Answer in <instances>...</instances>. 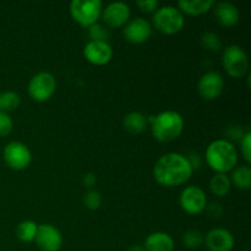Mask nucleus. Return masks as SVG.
Segmentation results:
<instances>
[{
	"label": "nucleus",
	"instance_id": "6e6552de",
	"mask_svg": "<svg viewBox=\"0 0 251 251\" xmlns=\"http://www.w3.org/2000/svg\"><path fill=\"white\" fill-rule=\"evenodd\" d=\"M2 157L5 164L12 171H24L32 161L29 149L20 141L9 142L2 151Z\"/></svg>",
	"mask_w": 251,
	"mask_h": 251
},
{
	"label": "nucleus",
	"instance_id": "20e7f679",
	"mask_svg": "<svg viewBox=\"0 0 251 251\" xmlns=\"http://www.w3.org/2000/svg\"><path fill=\"white\" fill-rule=\"evenodd\" d=\"M102 2L100 0H73L70 15L76 24L83 28H90L102 16Z\"/></svg>",
	"mask_w": 251,
	"mask_h": 251
},
{
	"label": "nucleus",
	"instance_id": "c85d7f7f",
	"mask_svg": "<svg viewBox=\"0 0 251 251\" xmlns=\"http://www.w3.org/2000/svg\"><path fill=\"white\" fill-rule=\"evenodd\" d=\"M240 150L242 154L248 163H251V132L248 130L245 134H243L240 140Z\"/></svg>",
	"mask_w": 251,
	"mask_h": 251
},
{
	"label": "nucleus",
	"instance_id": "393cba45",
	"mask_svg": "<svg viewBox=\"0 0 251 251\" xmlns=\"http://www.w3.org/2000/svg\"><path fill=\"white\" fill-rule=\"evenodd\" d=\"M201 46L208 51H218L222 48V41H221L220 36L213 32H205L202 33L200 38Z\"/></svg>",
	"mask_w": 251,
	"mask_h": 251
},
{
	"label": "nucleus",
	"instance_id": "f257e3e1",
	"mask_svg": "<svg viewBox=\"0 0 251 251\" xmlns=\"http://www.w3.org/2000/svg\"><path fill=\"white\" fill-rule=\"evenodd\" d=\"M188 157L176 152L163 154L153 167V178L159 185L173 188L185 184L193 174Z\"/></svg>",
	"mask_w": 251,
	"mask_h": 251
},
{
	"label": "nucleus",
	"instance_id": "473e14b6",
	"mask_svg": "<svg viewBox=\"0 0 251 251\" xmlns=\"http://www.w3.org/2000/svg\"><path fill=\"white\" fill-rule=\"evenodd\" d=\"M127 251H145V249H144V247H142V245L135 244V245H131V247L127 249Z\"/></svg>",
	"mask_w": 251,
	"mask_h": 251
},
{
	"label": "nucleus",
	"instance_id": "dca6fc26",
	"mask_svg": "<svg viewBox=\"0 0 251 251\" xmlns=\"http://www.w3.org/2000/svg\"><path fill=\"white\" fill-rule=\"evenodd\" d=\"M215 16L218 24L225 27H233L239 22L240 12L234 4L229 1L218 2L215 7Z\"/></svg>",
	"mask_w": 251,
	"mask_h": 251
},
{
	"label": "nucleus",
	"instance_id": "4468645a",
	"mask_svg": "<svg viewBox=\"0 0 251 251\" xmlns=\"http://www.w3.org/2000/svg\"><path fill=\"white\" fill-rule=\"evenodd\" d=\"M208 251H232L235 240L232 233L225 228H213L203 237Z\"/></svg>",
	"mask_w": 251,
	"mask_h": 251
},
{
	"label": "nucleus",
	"instance_id": "bb28decb",
	"mask_svg": "<svg viewBox=\"0 0 251 251\" xmlns=\"http://www.w3.org/2000/svg\"><path fill=\"white\" fill-rule=\"evenodd\" d=\"M83 205L86 206V208H88L91 211L98 210L100 207V205H102V196H100V194L97 190L90 189L83 195Z\"/></svg>",
	"mask_w": 251,
	"mask_h": 251
},
{
	"label": "nucleus",
	"instance_id": "aec40b11",
	"mask_svg": "<svg viewBox=\"0 0 251 251\" xmlns=\"http://www.w3.org/2000/svg\"><path fill=\"white\" fill-rule=\"evenodd\" d=\"M230 179L227 174L216 173L210 180V190L217 198H225L230 191Z\"/></svg>",
	"mask_w": 251,
	"mask_h": 251
},
{
	"label": "nucleus",
	"instance_id": "412c9836",
	"mask_svg": "<svg viewBox=\"0 0 251 251\" xmlns=\"http://www.w3.org/2000/svg\"><path fill=\"white\" fill-rule=\"evenodd\" d=\"M230 183L240 190H249L251 188V168L249 166H240L233 169Z\"/></svg>",
	"mask_w": 251,
	"mask_h": 251
},
{
	"label": "nucleus",
	"instance_id": "f03ea898",
	"mask_svg": "<svg viewBox=\"0 0 251 251\" xmlns=\"http://www.w3.org/2000/svg\"><path fill=\"white\" fill-rule=\"evenodd\" d=\"M206 162L216 173L227 174L238 163V152L234 145L225 139L215 140L206 149Z\"/></svg>",
	"mask_w": 251,
	"mask_h": 251
},
{
	"label": "nucleus",
	"instance_id": "423d86ee",
	"mask_svg": "<svg viewBox=\"0 0 251 251\" xmlns=\"http://www.w3.org/2000/svg\"><path fill=\"white\" fill-rule=\"evenodd\" d=\"M222 63L225 70L233 78L243 77L248 73V69H249L248 54L238 44L228 46L223 50Z\"/></svg>",
	"mask_w": 251,
	"mask_h": 251
},
{
	"label": "nucleus",
	"instance_id": "f3484780",
	"mask_svg": "<svg viewBox=\"0 0 251 251\" xmlns=\"http://www.w3.org/2000/svg\"><path fill=\"white\" fill-rule=\"evenodd\" d=\"M176 244L168 233L154 232L145 240V251H174Z\"/></svg>",
	"mask_w": 251,
	"mask_h": 251
},
{
	"label": "nucleus",
	"instance_id": "9b49d317",
	"mask_svg": "<svg viewBox=\"0 0 251 251\" xmlns=\"http://www.w3.org/2000/svg\"><path fill=\"white\" fill-rule=\"evenodd\" d=\"M131 11L129 5L122 1L110 2L102 11V20L108 28H119L129 22Z\"/></svg>",
	"mask_w": 251,
	"mask_h": 251
},
{
	"label": "nucleus",
	"instance_id": "7ed1b4c3",
	"mask_svg": "<svg viewBox=\"0 0 251 251\" xmlns=\"http://www.w3.org/2000/svg\"><path fill=\"white\" fill-rule=\"evenodd\" d=\"M152 135L159 142H172L184 130V119L176 110H164L149 119Z\"/></svg>",
	"mask_w": 251,
	"mask_h": 251
},
{
	"label": "nucleus",
	"instance_id": "7c9ffc66",
	"mask_svg": "<svg viewBox=\"0 0 251 251\" xmlns=\"http://www.w3.org/2000/svg\"><path fill=\"white\" fill-rule=\"evenodd\" d=\"M205 210L207 211L208 216L212 218H220L221 216L223 215L222 207H221V205H218V203H211V205L206 206Z\"/></svg>",
	"mask_w": 251,
	"mask_h": 251
},
{
	"label": "nucleus",
	"instance_id": "a211bd4d",
	"mask_svg": "<svg viewBox=\"0 0 251 251\" xmlns=\"http://www.w3.org/2000/svg\"><path fill=\"white\" fill-rule=\"evenodd\" d=\"M213 5V0H181L178 2V9L183 15L199 16L210 11Z\"/></svg>",
	"mask_w": 251,
	"mask_h": 251
},
{
	"label": "nucleus",
	"instance_id": "6ab92c4d",
	"mask_svg": "<svg viewBox=\"0 0 251 251\" xmlns=\"http://www.w3.org/2000/svg\"><path fill=\"white\" fill-rule=\"evenodd\" d=\"M123 125H124V129L127 132L139 135L147 129V126H149V119L142 113L131 112L125 115Z\"/></svg>",
	"mask_w": 251,
	"mask_h": 251
},
{
	"label": "nucleus",
	"instance_id": "ddd939ff",
	"mask_svg": "<svg viewBox=\"0 0 251 251\" xmlns=\"http://www.w3.org/2000/svg\"><path fill=\"white\" fill-rule=\"evenodd\" d=\"M125 39L132 44H142L150 39L152 34V26L147 20L142 17L131 20L124 27Z\"/></svg>",
	"mask_w": 251,
	"mask_h": 251
},
{
	"label": "nucleus",
	"instance_id": "2eb2a0df",
	"mask_svg": "<svg viewBox=\"0 0 251 251\" xmlns=\"http://www.w3.org/2000/svg\"><path fill=\"white\" fill-rule=\"evenodd\" d=\"M83 56L88 63L102 66L112 60L113 48L109 43L90 41L83 48Z\"/></svg>",
	"mask_w": 251,
	"mask_h": 251
},
{
	"label": "nucleus",
	"instance_id": "a878e982",
	"mask_svg": "<svg viewBox=\"0 0 251 251\" xmlns=\"http://www.w3.org/2000/svg\"><path fill=\"white\" fill-rule=\"evenodd\" d=\"M183 243L188 249H199L203 243V235L200 230L190 229L184 233Z\"/></svg>",
	"mask_w": 251,
	"mask_h": 251
},
{
	"label": "nucleus",
	"instance_id": "1a4fd4ad",
	"mask_svg": "<svg viewBox=\"0 0 251 251\" xmlns=\"http://www.w3.org/2000/svg\"><path fill=\"white\" fill-rule=\"evenodd\" d=\"M179 205L189 215H199L207 206L205 191L198 185L186 186L180 194Z\"/></svg>",
	"mask_w": 251,
	"mask_h": 251
},
{
	"label": "nucleus",
	"instance_id": "39448f33",
	"mask_svg": "<svg viewBox=\"0 0 251 251\" xmlns=\"http://www.w3.org/2000/svg\"><path fill=\"white\" fill-rule=\"evenodd\" d=\"M185 19L180 10L176 6H162L154 11L153 26L163 34H176L183 29Z\"/></svg>",
	"mask_w": 251,
	"mask_h": 251
},
{
	"label": "nucleus",
	"instance_id": "2f4dec72",
	"mask_svg": "<svg viewBox=\"0 0 251 251\" xmlns=\"http://www.w3.org/2000/svg\"><path fill=\"white\" fill-rule=\"evenodd\" d=\"M96 183H97V176H95V173H87L83 176L82 184L86 186V188L91 189L92 186H95Z\"/></svg>",
	"mask_w": 251,
	"mask_h": 251
},
{
	"label": "nucleus",
	"instance_id": "5701e85b",
	"mask_svg": "<svg viewBox=\"0 0 251 251\" xmlns=\"http://www.w3.org/2000/svg\"><path fill=\"white\" fill-rule=\"evenodd\" d=\"M20 96L12 91H6V92L0 95V110L5 113H10L16 110L20 107Z\"/></svg>",
	"mask_w": 251,
	"mask_h": 251
},
{
	"label": "nucleus",
	"instance_id": "0eeeda50",
	"mask_svg": "<svg viewBox=\"0 0 251 251\" xmlns=\"http://www.w3.org/2000/svg\"><path fill=\"white\" fill-rule=\"evenodd\" d=\"M55 90V77L47 71L36 74L28 83V95L36 102H47L53 97Z\"/></svg>",
	"mask_w": 251,
	"mask_h": 251
},
{
	"label": "nucleus",
	"instance_id": "cd10ccee",
	"mask_svg": "<svg viewBox=\"0 0 251 251\" xmlns=\"http://www.w3.org/2000/svg\"><path fill=\"white\" fill-rule=\"evenodd\" d=\"M14 129V122L7 113L0 110V137H5L11 134Z\"/></svg>",
	"mask_w": 251,
	"mask_h": 251
},
{
	"label": "nucleus",
	"instance_id": "b1692460",
	"mask_svg": "<svg viewBox=\"0 0 251 251\" xmlns=\"http://www.w3.org/2000/svg\"><path fill=\"white\" fill-rule=\"evenodd\" d=\"M88 29V37H90L91 42H104L108 43L110 39V32L107 26L102 24H95L90 27Z\"/></svg>",
	"mask_w": 251,
	"mask_h": 251
},
{
	"label": "nucleus",
	"instance_id": "f8f14e48",
	"mask_svg": "<svg viewBox=\"0 0 251 251\" xmlns=\"http://www.w3.org/2000/svg\"><path fill=\"white\" fill-rule=\"evenodd\" d=\"M34 240L42 251H59L63 245V235L51 225H39Z\"/></svg>",
	"mask_w": 251,
	"mask_h": 251
},
{
	"label": "nucleus",
	"instance_id": "c756f323",
	"mask_svg": "<svg viewBox=\"0 0 251 251\" xmlns=\"http://www.w3.org/2000/svg\"><path fill=\"white\" fill-rule=\"evenodd\" d=\"M139 9L144 12H154L159 6V2L157 0H140L136 2Z\"/></svg>",
	"mask_w": 251,
	"mask_h": 251
},
{
	"label": "nucleus",
	"instance_id": "9d476101",
	"mask_svg": "<svg viewBox=\"0 0 251 251\" xmlns=\"http://www.w3.org/2000/svg\"><path fill=\"white\" fill-rule=\"evenodd\" d=\"M225 88V80L222 75L216 71L203 74L198 83V91L201 98L205 100H215L222 95Z\"/></svg>",
	"mask_w": 251,
	"mask_h": 251
},
{
	"label": "nucleus",
	"instance_id": "4be33fe9",
	"mask_svg": "<svg viewBox=\"0 0 251 251\" xmlns=\"http://www.w3.org/2000/svg\"><path fill=\"white\" fill-rule=\"evenodd\" d=\"M37 228H38V225L33 221H22L16 228V237L24 243L33 242L36 238Z\"/></svg>",
	"mask_w": 251,
	"mask_h": 251
}]
</instances>
